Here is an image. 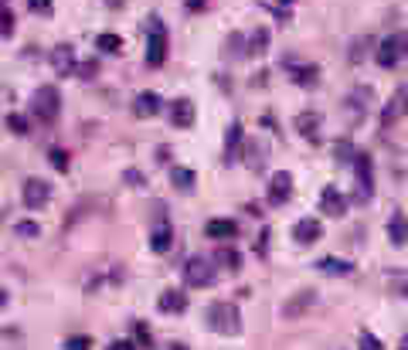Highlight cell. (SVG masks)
Returning a JSON list of instances; mask_svg holds the SVG:
<instances>
[{"instance_id":"obj_1","label":"cell","mask_w":408,"mask_h":350,"mask_svg":"<svg viewBox=\"0 0 408 350\" xmlns=\"http://www.w3.org/2000/svg\"><path fill=\"white\" fill-rule=\"evenodd\" d=\"M204 323H208V330H215L221 336H235L242 330V313H238L235 303H211L204 313Z\"/></svg>"},{"instance_id":"obj_2","label":"cell","mask_w":408,"mask_h":350,"mask_svg":"<svg viewBox=\"0 0 408 350\" xmlns=\"http://www.w3.org/2000/svg\"><path fill=\"white\" fill-rule=\"evenodd\" d=\"M31 112L41 122H55V120H58V112H62V95H58V89H55V85H41V89H34Z\"/></svg>"},{"instance_id":"obj_3","label":"cell","mask_w":408,"mask_h":350,"mask_svg":"<svg viewBox=\"0 0 408 350\" xmlns=\"http://www.w3.org/2000/svg\"><path fill=\"white\" fill-rule=\"evenodd\" d=\"M377 65L381 68H394L398 61L408 58V31H402V34H392V38H385L381 45H377Z\"/></svg>"},{"instance_id":"obj_4","label":"cell","mask_w":408,"mask_h":350,"mask_svg":"<svg viewBox=\"0 0 408 350\" xmlns=\"http://www.w3.org/2000/svg\"><path fill=\"white\" fill-rule=\"evenodd\" d=\"M184 282H188L190 290H204V286H211V282H215V262L204 259V255L188 259V265H184Z\"/></svg>"},{"instance_id":"obj_5","label":"cell","mask_w":408,"mask_h":350,"mask_svg":"<svg viewBox=\"0 0 408 350\" xmlns=\"http://www.w3.org/2000/svg\"><path fill=\"white\" fill-rule=\"evenodd\" d=\"M146 31H150V38H146V65L157 68L167 58V31H163V24H160L157 17L146 21Z\"/></svg>"},{"instance_id":"obj_6","label":"cell","mask_w":408,"mask_h":350,"mask_svg":"<svg viewBox=\"0 0 408 350\" xmlns=\"http://www.w3.org/2000/svg\"><path fill=\"white\" fill-rule=\"evenodd\" d=\"M408 112V85H402V89L392 92V99L385 102V109H381V126L388 129V126H394V122L402 120Z\"/></svg>"},{"instance_id":"obj_7","label":"cell","mask_w":408,"mask_h":350,"mask_svg":"<svg viewBox=\"0 0 408 350\" xmlns=\"http://www.w3.org/2000/svg\"><path fill=\"white\" fill-rule=\"evenodd\" d=\"M51 198V187H48L41 177H31V181H24V208H31V211H41Z\"/></svg>"},{"instance_id":"obj_8","label":"cell","mask_w":408,"mask_h":350,"mask_svg":"<svg viewBox=\"0 0 408 350\" xmlns=\"http://www.w3.org/2000/svg\"><path fill=\"white\" fill-rule=\"evenodd\" d=\"M354 174H358V201H367L371 198V187H375V174H371V157L367 153H358Z\"/></svg>"},{"instance_id":"obj_9","label":"cell","mask_w":408,"mask_h":350,"mask_svg":"<svg viewBox=\"0 0 408 350\" xmlns=\"http://www.w3.org/2000/svg\"><path fill=\"white\" fill-rule=\"evenodd\" d=\"M289 194H293V177H289L286 170H276L272 181H269V201H272V204H283V201H289Z\"/></svg>"},{"instance_id":"obj_10","label":"cell","mask_w":408,"mask_h":350,"mask_svg":"<svg viewBox=\"0 0 408 350\" xmlns=\"http://www.w3.org/2000/svg\"><path fill=\"white\" fill-rule=\"evenodd\" d=\"M313 303H316V292L313 290H299L296 296L283 306V317H286V320H296V317H303V313H306Z\"/></svg>"},{"instance_id":"obj_11","label":"cell","mask_w":408,"mask_h":350,"mask_svg":"<svg viewBox=\"0 0 408 350\" xmlns=\"http://www.w3.org/2000/svg\"><path fill=\"white\" fill-rule=\"evenodd\" d=\"M320 211L330 214V218H340L347 211V198L337 191V187H323V194H320Z\"/></svg>"},{"instance_id":"obj_12","label":"cell","mask_w":408,"mask_h":350,"mask_svg":"<svg viewBox=\"0 0 408 350\" xmlns=\"http://www.w3.org/2000/svg\"><path fill=\"white\" fill-rule=\"evenodd\" d=\"M320 235H323V225H320L316 218H299L296 228H293V238H296L299 245H313Z\"/></svg>"},{"instance_id":"obj_13","label":"cell","mask_w":408,"mask_h":350,"mask_svg":"<svg viewBox=\"0 0 408 350\" xmlns=\"http://www.w3.org/2000/svg\"><path fill=\"white\" fill-rule=\"evenodd\" d=\"M133 112H136L140 120L157 116V112H160V95H157V92H140V95L133 99Z\"/></svg>"},{"instance_id":"obj_14","label":"cell","mask_w":408,"mask_h":350,"mask_svg":"<svg viewBox=\"0 0 408 350\" xmlns=\"http://www.w3.org/2000/svg\"><path fill=\"white\" fill-rule=\"evenodd\" d=\"M171 122L173 126H181V129L194 126V102H190V99H177L171 106Z\"/></svg>"},{"instance_id":"obj_15","label":"cell","mask_w":408,"mask_h":350,"mask_svg":"<svg viewBox=\"0 0 408 350\" xmlns=\"http://www.w3.org/2000/svg\"><path fill=\"white\" fill-rule=\"evenodd\" d=\"M51 65H55V72L58 75H68L72 68H75V51H72V45H58L55 51H51Z\"/></svg>"},{"instance_id":"obj_16","label":"cell","mask_w":408,"mask_h":350,"mask_svg":"<svg viewBox=\"0 0 408 350\" xmlns=\"http://www.w3.org/2000/svg\"><path fill=\"white\" fill-rule=\"evenodd\" d=\"M204 231H208V238H235L238 235V225L232 221V218H215V221H208L204 225Z\"/></svg>"},{"instance_id":"obj_17","label":"cell","mask_w":408,"mask_h":350,"mask_svg":"<svg viewBox=\"0 0 408 350\" xmlns=\"http://www.w3.org/2000/svg\"><path fill=\"white\" fill-rule=\"evenodd\" d=\"M157 306H160V313H184L188 309V296L177 290H167V292H160Z\"/></svg>"},{"instance_id":"obj_18","label":"cell","mask_w":408,"mask_h":350,"mask_svg":"<svg viewBox=\"0 0 408 350\" xmlns=\"http://www.w3.org/2000/svg\"><path fill=\"white\" fill-rule=\"evenodd\" d=\"M289 75H293L296 85L310 89V85H316V78H320V68L316 65H289Z\"/></svg>"},{"instance_id":"obj_19","label":"cell","mask_w":408,"mask_h":350,"mask_svg":"<svg viewBox=\"0 0 408 350\" xmlns=\"http://www.w3.org/2000/svg\"><path fill=\"white\" fill-rule=\"evenodd\" d=\"M388 238H392V245H405L408 242V221H405V214L394 211L392 218H388Z\"/></svg>"},{"instance_id":"obj_20","label":"cell","mask_w":408,"mask_h":350,"mask_svg":"<svg viewBox=\"0 0 408 350\" xmlns=\"http://www.w3.org/2000/svg\"><path fill=\"white\" fill-rule=\"evenodd\" d=\"M316 269H320L323 275H350L354 272V265H350L347 259H330V255L316 262Z\"/></svg>"},{"instance_id":"obj_21","label":"cell","mask_w":408,"mask_h":350,"mask_svg":"<svg viewBox=\"0 0 408 350\" xmlns=\"http://www.w3.org/2000/svg\"><path fill=\"white\" fill-rule=\"evenodd\" d=\"M238 143H242V122H232V126H228V137H225V164L235 160Z\"/></svg>"},{"instance_id":"obj_22","label":"cell","mask_w":408,"mask_h":350,"mask_svg":"<svg viewBox=\"0 0 408 350\" xmlns=\"http://www.w3.org/2000/svg\"><path fill=\"white\" fill-rule=\"evenodd\" d=\"M296 129L306 139H316V129H320V116L316 112H299L296 116Z\"/></svg>"},{"instance_id":"obj_23","label":"cell","mask_w":408,"mask_h":350,"mask_svg":"<svg viewBox=\"0 0 408 350\" xmlns=\"http://www.w3.org/2000/svg\"><path fill=\"white\" fill-rule=\"evenodd\" d=\"M171 242H173L171 225H160L157 231H150V248H154V252H167V248H171Z\"/></svg>"},{"instance_id":"obj_24","label":"cell","mask_w":408,"mask_h":350,"mask_svg":"<svg viewBox=\"0 0 408 350\" xmlns=\"http://www.w3.org/2000/svg\"><path fill=\"white\" fill-rule=\"evenodd\" d=\"M242 55H249V45H245V38L235 31V34L225 38V58H242Z\"/></svg>"},{"instance_id":"obj_25","label":"cell","mask_w":408,"mask_h":350,"mask_svg":"<svg viewBox=\"0 0 408 350\" xmlns=\"http://www.w3.org/2000/svg\"><path fill=\"white\" fill-rule=\"evenodd\" d=\"M364 102H371V89H358L350 99H347V106H350V120L358 122L364 112Z\"/></svg>"},{"instance_id":"obj_26","label":"cell","mask_w":408,"mask_h":350,"mask_svg":"<svg viewBox=\"0 0 408 350\" xmlns=\"http://www.w3.org/2000/svg\"><path fill=\"white\" fill-rule=\"evenodd\" d=\"M95 48H99V51H109V55H119V51H123V38H119V34H99V38H95Z\"/></svg>"},{"instance_id":"obj_27","label":"cell","mask_w":408,"mask_h":350,"mask_svg":"<svg viewBox=\"0 0 408 350\" xmlns=\"http://www.w3.org/2000/svg\"><path fill=\"white\" fill-rule=\"evenodd\" d=\"M215 262H218V265H225V269H238V265H242V255H238L235 248H228V245H225V248H218V252H215Z\"/></svg>"},{"instance_id":"obj_28","label":"cell","mask_w":408,"mask_h":350,"mask_svg":"<svg viewBox=\"0 0 408 350\" xmlns=\"http://www.w3.org/2000/svg\"><path fill=\"white\" fill-rule=\"evenodd\" d=\"M48 160H51V167L58 170V174H68V167H72V160H68V153H65L62 147H51V150H48Z\"/></svg>"},{"instance_id":"obj_29","label":"cell","mask_w":408,"mask_h":350,"mask_svg":"<svg viewBox=\"0 0 408 350\" xmlns=\"http://www.w3.org/2000/svg\"><path fill=\"white\" fill-rule=\"evenodd\" d=\"M269 45V31L266 28H255L252 31V38H249V55H262Z\"/></svg>"},{"instance_id":"obj_30","label":"cell","mask_w":408,"mask_h":350,"mask_svg":"<svg viewBox=\"0 0 408 350\" xmlns=\"http://www.w3.org/2000/svg\"><path fill=\"white\" fill-rule=\"evenodd\" d=\"M171 181L177 184V187H181V191H190V187H194V181H198V177H194V170H184V167H173V174H171Z\"/></svg>"},{"instance_id":"obj_31","label":"cell","mask_w":408,"mask_h":350,"mask_svg":"<svg viewBox=\"0 0 408 350\" xmlns=\"http://www.w3.org/2000/svg\"><path fill=\"white\" fill-rule=\"evenodd\" d=\"M364 48H367V51L375 48V41H371V34H364V38H358V41L350 45V61H354V65H358V61H364Z\"/></svg>"},{"instance_id":"obj_32","label":"cell","mask_w":408,"mask_h":350,"mask_svg":"<svg viewBox=\"0 0 408 350\" xmlns=\"http://www.w3.org/2000/svg\"><path fill=\"white\" fill-rule=\"evenodd\" d=\"M14 235H21V238H38V235H41V228H38L34 221H17Z\"/></svg>"},{"instance_id":"obj_33","label":"cell","mask_w":408,"mask_h":350,"mask_svg":"<svg viewBox=\"0 0 408 350\" xmlns=\"http://www.w3.org/2000/svg\"><path fill=\"white\" fill-rule=\"evenodd\" d=\"M7 129L17 133V137H24V133H28V120H24V116H17V112H11V116H7Z\"/></svg>"},{"instance_id":"obj_34","label":"cell","mask_w":408,"mask_h":350,"mask_svg":"<svg viewBox=\"0 0 408 350\" xmlns=\"http://www.w3.org/2000/svg\"><path fill=\"white\" fill-rule=\"evenodd\" d=\"M133 330H136V344L140 347H154V334L146 330V323H133Z\"/></svg>"},{"instance_id":"obj_35","label":"cell","mask_w":408,"mask_h":350,"mask_svg":"<svg viewBox=\"0 0 408 350\" xmlns=\"http://www.w3.org/2000/svg\"><path fill=\"white\" fill-rule=\"evenodd\" d=\"M62 347L65 350H92V340H89V336H68Z\"/></svg>"},{"instance_id":"obj_36","label":"cell","mask_w":408,"mask_h":350,"mask_svg":"<svg viewBox=\"0 0 408 350\" xmlns=\"http://www.w3.org/2000/svg\"><path fill=\"white\" fill-rule=\"evenodd\" d=\"M337 160H344V164H354V160H358V153H354V147H350V143H337Z\"/></svg>"},{"instance_id":"obj_37","label":"cell","mask_w":408,"mask_h":350,"mask_svg":"<svg viewBox=\"0 0 408 350\" xmlns=\"http://www.w3.org/2000/svg\"><path fill=\"white\" fill-rule=\"evenodd\" d=\"M4 28H0V34H4V38H11V34H14V11H11V7H7V4H4Z\"/></svg>"},{"instance_id":"obj_38","label":"cell","mask_w":408,"mask_h":350,"mask_svg":"<svg viewBox=\"0 0 408 350\" xmlns=\"http://www.w3.org/2000/svg\"><path fill=\"white\" fill-rule=\"evenodd\" d=\"M361 350H385V347H381V340H377L375 334H367V330H364V334H361Z\"/></svg>"},{"instance_id":"obj_39","label":"cell","mask_w":408,"mask_h":350,"mask_svg":"<svg viewBox=\"0 0 408 350\" xmlns=\"http://www.w3.org/2000/svg\"><path fill=\"white\" fill-rule=\"evenodd\" d=\"M28 7H31L34 14H48V11H51V0H28Z\"/></svg>"},{"instance_id":"obj_40","label":"cell","mask_w":408,"mask_h":350,"mask_svg":"<svg viewBox=\"0 0 408 350\" xmlns=\"http://www.w3.org/2000/svg\"><path fill=\"white\" fill-rule=\"evenodd\" d=\"M109 350H136V344L133 340H112Z\"/></svg>"},{"instance_id":"obj_41","label":"cell","mask_w":408,"mask_h":350,"mask_svg":"<svg viewBox=\"0 0 408 350\" xmlns=\"http://www.w3.org/2000/svg\"><path fill=\"white\" fill-rule=\"evenodd\" d=\"M95 72H99V65H95V61H85V65H82V68H79V75H82V78L95 75Z\"/></svg>"},{"instance_id":"obj_42","label":"cell","mask_w":408,"mask_h":350,"mask_svg":"<svg viewBox=\"0 0 408 350\" xmlns=\"http://www.w3.org/2000/svg\"><path fill=\"white\" fill-rule=\"evenodd\" d=\"M266 238H269V231H262V238L255 242V252H259V255H266Z\"/></svg>"},{"instance_id":"obj_43","label":"cell","mask_w":408,"mask_h":350,"mask_svg":"<svg viewBox=\"0 0 408 350\" xmlns=\"http://www.w3.org/2000/svg\"><path fill=\"white\" fill-rule=\"evenodd\" d=\"M123 177H126V181H129V184H143V177H140V174H136V170H126Z\"/></svg>"},{"instance_id":"obj_44","label":"cell","mask_w":408,"mask_h":350,"mask_svg":"<svg viewBox=\"0 0 408 350\" xmlns=\"http://www.w3.org/2000/svg\"><path fill=\"white\" fill-rule=\"evenodd\" d=\"M106 7H112V11H119V7H123V0H106Z\"/></svg>"},{"instance_id":"obj_45","label":"cell","mask_w":408,"mask_h":350,"mask_svg":"<svg viewBox=\"0 0 408 350\" xmlns=\"http://www.w3.org/2000/svg\"><path fill=\"white\" fill-rule=\"evenodd\" d=\"M398 350H408V336H405V340H402V344H398Z\"/></svg>"},{"instance_id":"obj_46","label":"cell","mask_w":408,"mask_h":350,"mask_svg":"<svg viewBox=\"0 0 408 350\" xmlns=\"http://www.w3.org/2000/svg\"><path fill=\"white\" fill-rule=\"evenodd\" d=\"M171 350H188V347H184V344H173V347Z\"/></svg>"},{"instance_id":"obj_47","label":"cell","mask_w":408,"mask_h":350,"mask_svg":"<svg viewBox=\"0 0 408 350\" xmlns=\"http://www.w3.org/2000/svg\"><path fill=\"white\" fill-rule=\"evenodd\" d=\"M283 4H293V0H283Z\"/></svg>"}]
</instances>
